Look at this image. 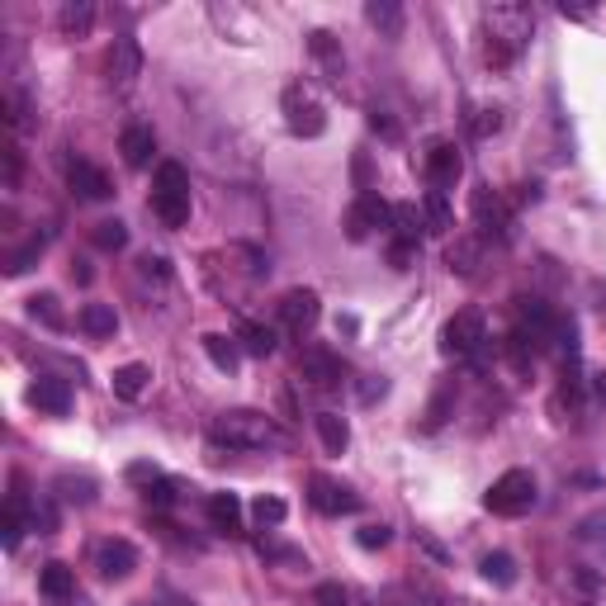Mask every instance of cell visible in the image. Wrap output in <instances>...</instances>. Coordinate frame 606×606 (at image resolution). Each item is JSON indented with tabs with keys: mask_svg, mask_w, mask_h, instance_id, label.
I'll list each match as a JSON object with an SVG mask.
<instances>
[{
	"mask_svg": "<svg viewBox=\"0 0 606 606\" xmlns=\"http://www.w3.org/2000/svg\"><path fill=\"white\" fill-rule=\"evenodd\" d=\"M209 441L228 450H280L289 436L270 422L266 412L232 408V412H218L214 422H209Z\"/></svg>",
	"mask_w": 606,
	"mask_h": 606,
	"instance_id": "6da1fadb",
	"label": "cell"
},
{
	"mask_svg": "<svg viewBox=\"0 0 606 606\" xmlns=\"http://www.w3.org/2000/svg\"><path fill=\"white\" fill-rule=\"evenodd\" d=\"M483 24H488V62L493 67H512L535 34V15L526 5H493V10H483Z\"/></svg>",
	"mask_w": 606,
	"mask_h": 606,
	"instance_id": "7a4b0ae2",
	"label": "cell"
},
{
	"mask_svg": "<svg viewBox=\"0 0 606 606\" xmlns=\"http://www.w3.org/2000/svg\"><path fill=\"white\" fill-rule=\"evenodd\" d=\"M152 214L161 228H185L190 223V176L180 161H161L152 180Z\"/></svg>",
	"mask_w": 606,
	"mask_h": 606,
	"instance_id": "3957f363",
	"label": "cell"
},
{
	"mask_svg": "<svg viewBox=\"0 0 606 606\" xmlns=\"http://www.w3.org/2000/svg\"><path fill=\"white\" fill-rule=\"evenodd\" d=\"M535 474L531 469H507L502 479H493V488L483 493V507L493 512V517H526L535 507Z\"/></svg>",
	"mask_w": 606,
	"mask_h": 606,
	"instance_id": "277c9868",
	"label": "cell"
},
{
	"mask_svg": "<svg viewBox=\"0 0 606 606\" xmlns=\"http://www.w3.org/2000/svg\"><path fill=\"white\" fill-rule=\"evenodd\" d=\"M483 346H488V322H483L479 308H460V313L441 327V351H446V356L474 360V356H483Z\"/></svg>",
	"mask_w": 606,
	"mask_h": 606,
	"instance_id": "5b68a950",
	"label": "cell"
},
{
	"mask_svg": "<svg viewBox=\"0 0 606 606\" xmlns=\"http://www.w3.org/2000/svg\"><path fill=\"white\" fill-rule=\"evenodd\" d=\"M341 228H346V237H351V242H365V237H375L379 228H393V204H384L379 195H370V190H365V195H360L356 204L346 209Z\"/></svg>",
	"mask_w": 606,
	"mask_h": 606,
	"instance_id": "8992f818",
	"label": "cell"
},
{
	"mask_svg": "<svg viewBox=\"0 0 606 606\" xmlns=\"http://www.w3.org/2000/svg\"><path fill=\"white\" fill-rule=\"evenodd\" d=\"M285 124L294 138H322V133H327V114H322V105L313 100V90H303V86L285 90Z\"/></svg>",
	"mask_w": 606,
	"mask_h": 606,
	"instance_id": "52a82bcc",
	"label": "cell"
},
{
	"mask_svg": "<svg viewBox=\"0 0 606 606\" xmlns=\"http://www.w3.org/2000/svg\"><path fill=\"white\" fill-rule=\"evenodd\" d=\"M299 375L313 384V389H337L341 379H346V360L332 351V346H303L299 351Z\"/></svg>",
	"mask_w": 606,
	"mask_h": 606,
	"instance_id": "ba28073f",
	"label": "cell"
},
{
	"mask_svg": "<svg viewBox=\"0 0 606 606\" xmlns=\"http://www.w3.org/2000/svg\"><path fill=\"white\" fill-rule=\"evenodd\" d=\"M469 209H474V223H479V237H512V214H507V204H502L493 185H479Z\"/></svg>",
	"mask_w": 606,
	"mask_h": 606,
	"instance_id": "9c48e42d",
	"label": "cell"
},
{
	"mask_svg": "<svg viewBox=\"0 0 606 606\" xmlns=\"http://www.w3.org/2000/svg\"><path fill=\"white\" fill-rule=\"evenodd\" d=\"M422 166H427V180H431V190H436V195H446V190H455V180L464 176V157H460V147L446 143V138L427 147V161H422Z\"/></svg>",
	"mask_w": 606,
	"mask_h": 606,
	"instance_id": "30bf717a",
	"label": "cell"
},
{
	"mask_svg": "<svg viewBox=\"0 0 606 606\" xmlns=\"http://www.w3.org/2000/svg\"><path fill=\"white\" fill-rule=\"evenodd\" d=\"M105 72H109V86L114 90H128L138 76H143V48H138V38H114V48L105 57Z\"/></svg>",
	"mask_w": 606,
	"mask_h": 606,
	"instance_id": "8fae6325",
	"label": "cell"
},
{
	"mask_svg": "<svg viewBox=\"0 0 606 606\" xmlns=\"http://www.w3.org/2000/svg\"><path fill=\"white\" fill-rule=\"evenodd\" d=\"M322 318V303L313 289H289L285 299H280V322H285V332L303 337V332H313Z\"/></svg>",
	"mask_w": 606,
	"mask_h": 606,
	"instance_id": "7c38bea8",
	"label": "cell"
},
{
	"mask_svg": "<svg viewBox=\"0 0 606 606\" xmlns=\"http://www.w3.org/2000/svg\"><path fill=\"white\" fill-rule=\"evenodd\" d=\"M308 502H313V507H318L322 517H351V512H356L360 507V498L356 493H351V488H346V483H337V479H313L308 483Z\"/></svg>",
	"mask_w": 606,
	"mask_h": 606,
	"instance_id": "4fadbf2b",
	"label": "cell"
},
{
	"mask_svg": "<svg viewBox=\"0 0 606 606\" xmlns=\"http://www.w3.org/2000/svg\"><path fill=\"white\" fill-rule=\"evenodd\" d=\"M95 569H100V578H109V583H124L128 573L138 569V550H133L128 540H100V545H95Z\"/></svg>",
	"mask_w": 606,
	"mask_h": 606,
	"instance_id": "5bb4252c",
	"label": "cell"
},
{
	"mask_svg": "<svg viewBox=\"0 0 606 606\" xmlns=\"http://www.w3.org/2000/svg\"><path fill=\"white\" fill-rule=\"evenodd\" d=\"M67 185H72L76 199H90V204H100V199L114 195V185H109L105 171H100V166H90V161H81V157L67 166Z\"/></svg>",
	"mask_w": 606,
	"mask_h": 606,
	"instance_id": "9a60e30c",
	"label": "cell"
},
{
	"mask_svg": "<svg viewBox=\"0 0 606 606\" xmlns=\"http://www.w3.org/2000/svg\"><path fill=\"white\" fill-rule=\"evenodd\" d=\"M29 403H34L38 412H48V417H62V412L72 408V384H67V379L43 375L34 389H29Z\"/></svg>",
	"mask_w": 606,
	"mask_h": 606,
	"instance_id": "2e32d148",
	"label": "cell"
},
{
	"mask_svg": "<svg viewBox=\"0 0 606 606\" xmlns=\"http://www.w3.org/2000/svg\"><path fill=\"white\" fill-rule=\"evenodd\" d=\"M479 261H483V237L479 232H460V237L446 247V266L455 270V275H474Z\"/></svg>",
	"mask_w": 606,
	"mask_h": 606,
	"instance_id": "e0dca14e",
	"label": "cell"
},
{
	"mask_svg": "<svg viewBox=\"0 0 606 606\" xmlns=\"http://www.w3.org/2000/svg\"><path fill=\"white\" fill-rule=\"evenodd\" d=\"M38 592H43L48 602H67V597H76V573L67 569L62 559H53V564L38 569Z\"/></svg>",
	"mask_w": 606,
	"mask_h": 606,
	"instance_id": "ac0fdd59",
	"label": "cell"
},
{
	"mask_svg": "<svg viewBox=\"0 0 606 606\" xmlns=\"http://www.w3.org/2000/svg\"><path fill=\"white\" fill-rule=\"evenodd\" d=\"M119 152H124L128 166H147L152 152H157V133H152L147 124H128L124 138H119Z\"/></svg>",
	"mask_w": 606,
	"mask_h": 606,
	"instance_id": "d6986e66",
	"label": "cell"
},
{
	"mask_svg": "<svg viewBox=\"0 0 606 606\" xmlns=\"http://www.w3.org/2000/svg\"><path fill=\"white\" fill-rule=\"evenodd\" d=\"M237 346L247 351V356H275V346H280V337H275V327H266V322H242L237 327Z\"/></svg>",
	"mask_w": 606,
	"mask_h": 606,
	"instance_id": "ffe728a7",
	"label": "cell"
},
{
	"mask_svg": "<svg viewBox=\"0 0 606 606\" xmlns=\"http://www.w3.org/2000/svg\"><path fill=\"white\" fill-rule=\"evenodd\" d=\"M147 379H152V370H147L143 360H133V365H119L109 384H114V398H124V403H133V398H143Z\"/></svg>",
	"mask_w": 606,
	"mask_h": 606,
	"instance_id": "44dd1931",
	"label": "cell"
},
{
	"mask_svg": "<svg viewBox=\"0 0 606 606\" xmlns=\"http://www.w3.org/2000/svg\"><path fill=\"white\" fill-rule=\"evenodd\" d=\"M204 356L214 360V370H223V375H232V370L242 365V346H237V337H223V332H209V337H204Z\"/></svg>",
	"mask_w": 606,
	"mask_h": 606,
	"instance_id": "7402d4cb",
	"label": "cell"
},
{
	"mask_svg": "<svg viewBox=\"0 0 606 606\" xmlns=\"http://www.w3.org/2000/svg\"><path fill=\"white\" fill-rule=\"evenodd\" d=\"M365 19H370L384 38L403 34V5H398V0H370V5H365Z\"/></svg>",
	"mask_w": 606,
	"mask_h": 606,
	"instance_id": "603a6c76",
	"label": "cell"
},
{
	"mask_svg": "<svg viewBox=\"0 0 606 606\" xmlns=\"http://www.w3.org/2000/svg\"><path fill=\"white\" fill-rule=\"evenodd\" d=\"M81 332L86 337H114L119 332V313L109 303H86L81 308Z\"/></svg>",
	"mask_w": 606,
	"mask_h": 606,
	"instance_id": "cb8c5ba5",
	"label": "cell"
},
{
	"mask_svg": "<svg viewBox=\"0 0 606 606\" xmlns=\"http://www.w3.org/2000/svg\"><path fill=\"white\" fill-rule=\"evenodd\" d=\"M209 521L218 531H237L242 526V498L237 493H209Z\"/></svg>",
	"mask_w": 606,
	"mask_h": 606,
	"instance_id": "d4e9b609",
	"label": "cell"
},
{
	"mask_svg": "<svg viewBox=\"0 0 606 606\" xmlns=\"http://www.w3.org/2000/svg\"><path fill=\"white\" fill-rule=\"evenodd\" d=\"M427 228V218L417 204H393V242H412L417 247V237Z\"/></svg>",
	"mask_w": 606,
	"mask_h": 606,
	"instance_id": "484cf974",
	"label": "cell"
},
{
	"mask_svg": "<svg viewBox=\"0 0 606 606\" xmlns=\"http://www.w3.org/2000/svg\"><path fill=\"white\" fill-rule=\"evenodd\" d=\"M57 24H62V34L86 38L90 24H95V5H90V0H67V5H62V15H57Z\"/></svg>",
	"mask_w": 606,
	"mask_h": 606,
	"instance_id": "4316f807",
	"label": "cell"
},
{
	"mask_svg": "<svg viewBox=\"0 0 606 606\" xmlns=\"http://www.w3.org/2000/svg\"><path fill=\"white\" fill-rule=\"evenodd\" d=\"M318 436H322V446H327V455H341V450L351 446V427L337 412H318Z\"/></svg>",
	"mask_w": 606,
	"mask_h": 606,
	"instance_id": "83f0119b",
	"label": "cell"
},
{
	"mask_svg": "<svg viewBox=\"0 0 606 606\" xmlns=\"http://www.w3.org/2000/svg\"><path fill=\"white\" fill-rule=\"evenodd\" d=\"M479 573L488 578V583H498V588H512V583H517V559L493 550V554H483L479 559Z\"/></svg>",
	"mask_w": 606,
	"mask_h": 606,
	"instance_id": "f1b7e54d",
	"label": "cell"
},
{
	"mask_svg": "<svg viewBox=\"0 0 606 606\" xmlns=\"http://www.w3.org/2000/svg\"><path fill=\"white\" fill-rule=\"evenodd\" d=\"M43 247H48V232L29 237V242H24L19 251H10V256H5V275H24V270H29L38 256H43Z\"/></svg>",
	"mask_w": 606,
	"mask_h": 606,
	"instance_id": "f546056e",
	"label": "cell"
},
{
	"mask_svg": "<svg viewBox=\"0 0 606 606\" xmlns=\"http://www.w3.org/2000/svg\"><path fill=\"white\" fill-rule=\"evenodd\" d=\"M289 517V507H285V498H275V493H261V498L251 502V521L266 531V526H280V521Z\"/></svg>",
	"mask_w": 606,
	"mask_h": 606,
	"instance_id": "4dcf8cb0",
	"label": "cell"
},
{
	"mask_svg": "<svg viewBox=\"0 0 606 606\" xmlns=\"http://www.w3.org/2000/svg\"><path fill=\"white\" fill-rule=\"evenodd\" d=\"M90 242H95L100 251H124L128 247V223H119V218H105V223H95Z\"/></svg>",
	"mask_w": 606,
	"mask_h": 606,
	"instance_id": "1f68e13d",
	"label": "cell"
},
{
	"mask_svg": "<svg viewBox=\"0 0 606 606\" xmlns=\"http://www.w3.org/2000/svg\"><path fill=\"white\" fill-rule=\"evenodd\" d=\"M29 318L43 322V327H53V332H62V327H67L62 308H57V294H34V299H29Z\"/></svg>",
	"mask_w": 606,
	"mask_h": 606,
	"instance_id": "d6a6232c",
	"label": "cell"
},
{
	"mask_svg": "<svg viewBox=\"0 0 606 606\" xmlns=\"http://www.w3.org/2000/svg\"><path fill=\"white\" fill-rule=\"evenodd\" d=\"M308 48H313V57H318L327 72H341V48L332 43V34L327 29H318V34H308Z\"/></svg>",
	"mask_w": 606,
	"mask_h": 606,
	"instance_id": "836d02e7",
	"label": "cell"
},
{
	"mask_svg": "<svg viewBox=\"0 0 606 606\" xmlns=\"http://www.w3.org/2000/svg\"><path fill=\"white\" fill-rule=\"evenodd\" d=\"M422 218H427V232H450V223H455V218H450L446 195H436V190H431L427 204H422Z\"/></svg>",
	"mask_w": 606,
	"mask_h": 606,
	"instance_id": "e575fe53",
	"label": "cell"
},
{
	"mask_svg": "<svg viewBox=\"0 0 606 606\" xmlns=\"http://www.w3.org/2000/svg\"><path fill=\"white\" fill-rule=\"evenodd\" d=\"M24 526H29V517L15 512V507H5V517H0V540H5V550H10V554H15L19 540H24Z\"/></svg>",
	"mask_w": 606,
	"mask_h": 606,
	"instance_id": "d590c367",
	"label": "cell"
},
{
	"mask_svg": "<svg viewBox=\"0 0 606 606\" xmlns=\"http://www.w3.org/2000/svg\"><path fill=\"white\" fill-rule=\"evenodd\" d=\"M143 502H147V507H157V512H161V507H171V502H176V483L166 479V474H161V479H152L143 488Z\"/></svg>",
	"mask_w": 606,
	"mask_h": 606,
	"instance_id": "8d00e7d4",
	"label": "cell"
},
{
	"mask_svg": "<svg viewBox=\"0 0 606 606\" xmlns=\"http://www.w3.org/2000/svg\"><path fill=\"white\" fill-rule=\"evenodd\" d=\"M389 540H393V531L384 526V521H370V526H360V531H356V545H360V550H384Z\"/></svg>",
	"mask_w": 606,
	"mask_h": 606,
	"instance_id": "74e56055",
	"label": "cell"
},
{
	"mask_svg": "<svg viewBox=\"0 0 606 606\" xmlns=\"http://www.w3.org/2000/svg\"><path fill=\"white\" fill-rule=\"evenodd\" d=\"M313 606H351V592L341 583H318L313 588Z\"/></svg>",
	"mask_w": 606,
	"mask_h": 606,
	"instance_id": "f35d334b",
	"label": "cell"
},
{
	"mask_svg": "<svg viewBox=\"0 0 606 606\" xmlns=\"http://www.w3.org/2000/svg\"><path fill=\"white\" fill-rule=\"evenodd\" d=\"M57 488H62V498L67 502H95V483L90 479H72V474H67Z\"/></svg>",
	"mask_w": 606,
	"mask_h": 606,
	"instance_id": "ab89813d",
	"label": "cell"
},
{
	"mask_svg": "<svg viewBox=\"0 0 606 606\" xmlns=\"http://www.w3.org/2000/svg\"><path fill=\"white\" fill-rule=\"evenodd\" d=\"M384 393H389V379H384V375H365V379L356 384V398H360V403H379Z\"/></svg>",
	"mask_w": 606,
	"mask_h": 606,
	"instance_id": "60d3db41",
	"label": "cell"
},
{
	"mask_svg": "<svg viewBox=\"0 0 606 606\" xmlns=\"http://www.w3.org/2000/svg\"><path fill=\"white\" fill-rule=\"evenodd\" d=\"M469 128H474V138H488V133H498L502 128V114L498 109H479V114L469 119Z\"/></svg>",
	"mask_w": 606,
	"mask_h": 606,
	"instance_id": "b9f144b4",
	"label": "cell"
},
{
	"mask_svg": "<svg viewBox=\"0 0 606 606\" xmlns=\"http://www.w3.org/2000/svg\"><path fill=\"white\" fill-rule=\"evenodd\" d=\"M138 266H143V275H157V280H171V261H166V256H143Z\"/></svg>",
	"mask_w": 606,
	"mask_h": 606,
	"instance_id": "7bdbcfd3",
	"label": "cell"
},
{
	"mask_svg": "<svg viewBox=\"0 0 606 606\" xmlns=\"http://www.w3.org/2000/svg\"><path fill=\"white\" fill-rule=\"evenodd\" d=\"M128 479L143 483V488H147L152 479H161V469H157V464H143V460H138V464H128Z\"/></svg>",
	"mask_w": 606,
	"mask_h": 606,
	"instance_id": "ee69618b",
	"label": "cell"
},
{
	"mask_svg": "<svg viewBox=\"0 0 606 606\" xmlns=\"http://www.w3.org/2000/svg\"><path fill=\"white\" fill-rule=\"evenodd\" d=\"M412 251H417V247H412V242H393V247H389V261H393V270H408Z\"/></svg>",
	"mask_w": 606,
	"mask_h": 606,
	"instance_id": "f6af8a7d",
	"label": "cell"
},
{
	"mask_svg": "<svg viewBox=\"0 0 606 606\" xmlns=\"http://www.w3.org/2000/svg\"><path fill=\"white\" fill-rule=\"evenodd\" d=\"M370 128H375V133H384V138H398V124H393V119H384V114H370Z\"/></svg>",
	"mask_w": 606,
	"mask_h": 606,
	"instance_id": "bcb514c9",
	"label": "cell"
},
{
	"mask_svg": "<svg viewBox=\"0 0 606 606\" xmlns=\"http://www.w3.org/2000/svg\"><path fill=\"white\" fill-rule=\"evenodd\" d=\"M72 280H76V285H90V266H86V261H76V266H72Z\"/></svg>",
	"mask_w": 606,
	"mask_h": 606,
	"instance_id": "7dc6e473",
	"label": "cell"
},
{
	"mask_svg": "<svg viewBox=\"0 0 606 606\" xmlns=\"http://www.w3.org/2000/svg\"><path fill=\"white\" fill-rule=\"evenodd\" d=\"M592 393H597V398H602V403H606V375H597V379H592Z\"/></svg>",
	"mask_w": 606,
	"mask_h": 606,
	"instance_id": "c3c4849f",
	"label": "cell"
},
{
	"mask_svg": "<svg viewBox=\"0 0 606 606\" xmlns=\"http://www.w3.org/2000/svg\"><path fill=\"white\" fill-rule=\"evenodd\" d=\"M597 294H602V313H606V285H597Z\"/></svg>",
	"mask_w": 606,
	"mask_h": 606,
	"instance_id": "681fc988",
	"label": "cell"
}]
</instances>
